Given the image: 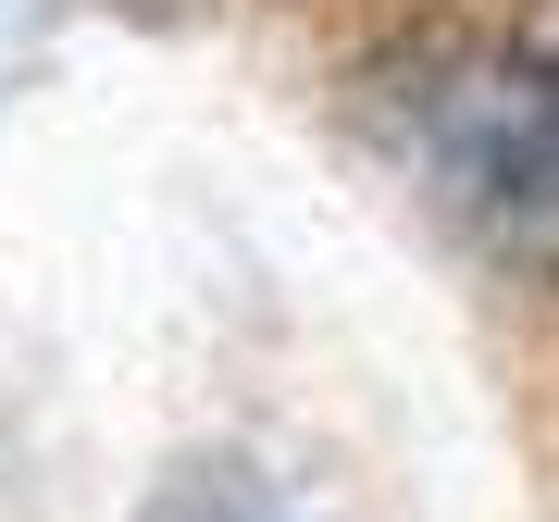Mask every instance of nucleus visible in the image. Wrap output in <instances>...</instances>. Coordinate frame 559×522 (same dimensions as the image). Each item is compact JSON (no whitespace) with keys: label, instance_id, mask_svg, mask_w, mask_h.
<instances>
[{"label":"nucleus","instance_id":"f257e3e1","mask_svg":"<svg viewBox=\"0 0 559 522\" xmlns=\"http://www.w3.org/2000/svg\"><path fill=\"white\" fill-rule=\"evenodd\" d=\"M423 175L448 187L485 237H510L535 274H559V38L448 50L399 87Z\"/></svg>","mask_w":559,"mask_h":522}]
</instances>
